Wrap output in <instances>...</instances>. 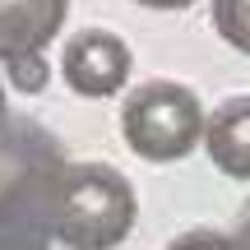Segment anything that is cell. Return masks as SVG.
I'll list each match as a JSON object with an SVG mask.
<instances>
[{"instance_id":"cell-4","label":"cell","mask_w":250,"mask_h":250,"mask_svg":"<svg viewBox=\"0 0 250 250\" xmlns=\"http://www.w3.org/2000/svg\"><path fill=\"white\" fill-rule=\"evenodd\" d=\"M61 74L79 98H116L130 79V46L107 28H88L65 42Z\"/></svg>"},{"instance_id":"cell-3","label":"cell","mask_w":250,"mask_h":250,"mask_svg":"<svg viewBox=\"0 0 250 250\" xmlns=\"http://www.w3.org/2000/svg\"><path fill=\"white\" fill-rule=\"evenodd\" d=\"M121 139L144 162H181L204 139V107L176 79H148L121 102Z\"/></svg>"},{"instance_id":"cell-9","label":"cell","mask_w":250,"mask_h":250,"mask_svg":"<svg viewBox=\"0 0 250 250\" xmlns=\"http://www.w3.org/2000/svg\"><path fill=\"white\" fill-rule=\"evenodd\" d=\"M167 250H236V241H232V236H223V232L199 227V232H181Z\"/></svg>"},{"instance_id":"cell-8","label":"cell","mask_w":250,"mask_h":250,"mask_svg":"<svg viewBox=\"0 0 250 250\" xmlns=\"http://www.w3.org/2000/svg\"><path fill=\"white\" fill-rule=\"evenodd\" d=\"M5 65V74H9V88H19V93H46V83H51V61H46V51H19V56H9V61H0Z\"/></svg>"},{"instance_id":"cell-12","label":"cell","mask_w":250,"mask_h":250,"mask_svg":"<svg viewBox=\"0 0 250 250\" xmlns=\"http://www.w3.org/2000/svg\"><path fill=\"white\" fill-rule=\"evenodd\" d=\"M9 116V107H5V83H0V121Z\"/></svg>"},{"instance_id":"cell-6","label":"cell","mask_w":250,"mask_h":250,"mask_svg":"<svg viewBox=\"0 0 250 250\" xmlns=\"http://www.w3.org/2000/svg\"><path fill=\"white\" fill-rule=\"evenodd\" d=\"M70 0H0V61L19 51H46L65 28Z\"/></svg>"},{"instance_id":"cell-11","label":"cell","mask_w":250,"mask_h":250,"mask_svg":"<svg viewBox=\"0 0 250 250\" xmlns=\"http://www.w3.org/2000/svg\"><path fill=\"white\" fill-rule=\"evenodd\" d=\"M232 241H236V250H250V208H246V218H241V232H236Z\"/></svg>"},{"instance_id":"cell-5","label":"cell","mask_w":250,"mask_h":250,"mask_svg":"<svg viewBox=\"0 0 250 250\" xmlns=\"http://www.w3.org/2000/svg\"><path fill=\"white\" fill-rule=\"evenodd\" d=\"M204 153L223 176L250 181V98H227L204 111Z\"/></svg>"},{"instance_id":"cell-1","label":"cell","mask_w":250,"mask_h":250,"mask_svg":"<svg viewBox=\"0 0 250 250\" xmlns=\"http://www.w3.org/2000/svg\"><path fill=\"white\" fill-rule=\"evenodd\" d=\"M65 167L61 144L37 121H0V250H42L56 236V186Z\"/></svg>"},{"instance_id":"cell-10","label":"cell","mask_w":250,"mask_h":250,"mask_svg":"<svg viewBox=\"0 0 250 250\" xmlns=\"http://www.w3.org/2000/svg\"><path fill=\"white\" fill-rule=\"evenodd\" d=\"M134 5H144V9H190L195 0H134Z\"/></svg>"},{"instance_id":"cell-2","label":"cell","mask_w":250,"mask_h":250,"mask_svg":"<svg viewBox=\"0 0 250 250\" xmlns=\"http://www.w3.org/2000/svg\"><path fill=\"white\" fill-rule=\"evenodd\" d=\"M134 186L107 162H74L56 186V241L70 250H116L134 232Z\"/></svg>"},{"instance_id":"cell-7","label":"cell","mask_w":250,"mask_h":250,"mask_svg":"<svg viewBox=\"0 0 250 250\" xmlns=\"http://www.w3.org/2000/svg\"><path fill=\"white\" fill-rule=\"evenodd\" d=\"M208 14L213 28L232 51L250 56V0H208Z\"/></svg>"}]
</instances>
